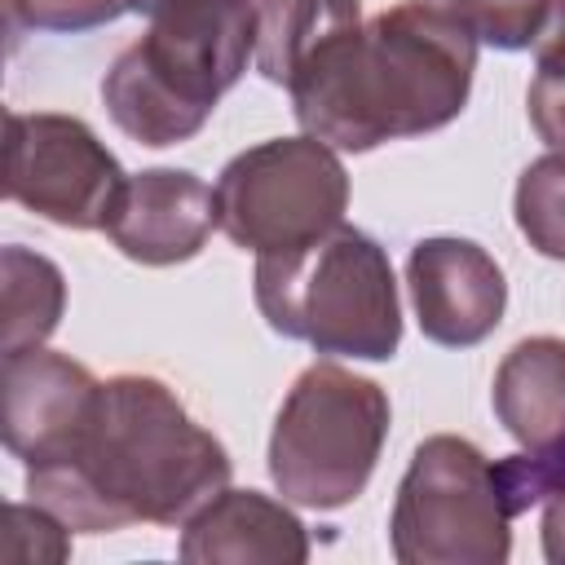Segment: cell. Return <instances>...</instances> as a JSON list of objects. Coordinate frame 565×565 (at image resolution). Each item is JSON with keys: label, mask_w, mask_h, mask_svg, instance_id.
Here are the masks:
<instances>
[{"label": "cell", "mask_w": 565, "mask_h": 565, "mask_svg": "<svg viewBox=\"0 0 565 565\" xmlns=\"http://www.w3.org/2000/svg\"><path fill=\"white\" fill-rule=\"evenodd\" d=\"M97 384L102 380H93L88 366L71 362L66 353H49V349L9 353L0 371L4 446L26 468L53 463L75 441Z\"/></svg>", "instance_id": "obj_10"}, {"label": "cell", "mask_w": 565, "mask_h": 565, "mask_svg": "<svg viewBox=\"0 0 565 565\" xmlns=\"http://www.w3.org/2000/svg\"><path fill=\"white\" fill-rule=\"evenodd\" d=\"M477 31L446 0H402L327 40L287 84L300 128L371 150L446 128L472 88Z\"/></svg>", "instance_id": "obj_2"}, {"label": "cell", "mask_w": 565, "mask_h": 565, "mask_svg": "<svg viewBox=\"0 0 565 565\" xmlns=\"http://www.w3.org/2000/svg\"><path fill=\"white\" fill-rule=\"evenodd\" d=\"M4 282H0V349L9 353H26L40 349L66 305V287L53 260L26 252V247H4V265H0Z\"/></svg>", "instance_id": "obj_15"}, {"label": "cell", "mask_w": 565, "mask_h": 565, "mask_svg": "<svg viewBox=\"0 0 565 565\" xmlns=\"http://www.w3.org/2000/svg\"><path fill=\"white\" fill-rule=\"evenodd\" d=\"M388 397L375 380L335 362H313L296 375L269 437V477L300 508L353 503L384 450Z\"/></svg>", "instance_id": "obj_5"}, {"label": "cell", "mask_w": 565, "mask_h": 565, "mask_svg": "<svg viewBox=\"0 0 565 565\" xmlns=\"http://www.w3.org/2000/svg\"><path fill=\"white\" fill-rule=\"evenodd\" d=\"M516 225L534 252L565 260V150H552L521 172Z\"/></svg>", "instance_id": "obj_17"}, {"label": "cell", "mask_w": 565, "mask_h": 565, "mask_svg": "<svg viewBox=\"0 0 565 565\" xmlns=\"http://www.w3.org/2000/svg\"><path fill=\"white\" fill-rule=\"evenodd\" d=\"M150 26L102 79L110 119L141 146L194 137L256 57L260 0H154Z\"/></svg>", "instance_id": "obj_3"}, {"label": "cell", "mask_w": 565, "mask_h": 565, "mask_svg": "<svg viewBox=\"0 0 565 565\" xmlns=\"http://www.w3.org/2000/svg\"><path fill=\"white\" fill-rule=\"evenodd\" d=\"M446 4H455L472 22L477 40L494 49H530L552 9V0H446Z\"/></svg>", "instance_id": "obj_19"}, {"label": "cell", "mask_w": 565, "mask_h": 565, "mask_svg": "<svg viewBox=\"0 0 565 565\" xmlns=\"http://www.w3.org/2000/svg\"><path fill=\"white\" fill-rule=\"evenodd\" d=\"M150 4H154V0H137V13H146V9H150Z\"/></svg>", "instance_id": "obj_21"}, {"label": "cell", "mask_w": 565, "mask_h": 565, "mask_svg": "<svg viewBox=\"0 0 565 565\" xmlns=\"http://www.w3.org/2000/svg\"><path fill=\"white\" fill-rule=\"evenodd\" d=\"M225 486V446L154 375L97 384L75 441L53 463L26 468L31 503L79 534H110L137 521L185 525Z\"/></svg>", "instance_id": "obj_1"}, {"label": "cell", "mask_w": 565, "mask_h": 565, "mask_svg": "<svg viewBox=\"0 0 565 565\" xmlns=\"http://www.w3.org/2000/svg\"><path fill=\"white\" fill-rule=\"evenodd\" d=\"M406 287L415 300L419 331L433 344L468 349L481 344L508 305V282L494 256L468 238H424L411 247Z\"/></svg>", "instance_id": "obj_9"}, {"label": "cell", "mask_w": 565, "mask_h": 565, "mask_svg": "<svg viewBox=\"0 0 565 565\" xmlns=\"http://www.w3.org/2000/svg\"><path fill=\"white\" fill-rule=\"evenodd\" d=\"M9 13L35 31H88L137 13V0H9Z\"/></svg>", "instance_id": "obj_20"}, {"label": "cell", "mask_w": 565, "mask_h": 565, "mask_svg": "<svg viewBox=\"0 0 565 565\" xmlns=\"http://www.w3.org/2000/svg\"><path fill=\"white\" fill-rule=\"evenodd\" d=\"M349 172L318 137H274L234 154L216 181V225L243 252H291L340 225Z\"/></svg>", "instance_id": "obj_7"}, {"label": "cell", "mask_w": 565, "mask_h": 565, "mask_svg": "<svg viewBox=\"0 0 565 565\" xmlns=\"http://www.w3.org/2000/svg\"><path fill=\"white\" fill-rule=\"evenodd\" d=\"M106 238L141 265H177L203 252L207 234L216 230V190H207L194 172L181 168H150L124 181L110 216Z\"/></svg>", "instance_id": "obj_11"}, {"label": "cell", "mask_w": 565, "mask_h": 565, "mask_svg": "<svg viewBox=\"0 0 565 565\" xmlns=\"http://www.w3.org/2000/svg\"><path fill=\"white\" fill-rule=\"evenodd\" d=\"M490 472L508 521L543 512V556L565 565V433L543 450H521L490 463Z\"/></svg>", "instance_id": "obj_16"}, {"label": "cell", "mask_w": 565, "mask_h": 565, "mask_svg": "<svg viewBox=\"0 0 565 565\" xmlns=\"http://www.w3.org/2000/svg\"><path fill=\"white\" fill-rule=\"evenodd\" d=\"M181 561H269V565H300L309 561L305 525L260 490H221L207 508L185 521Z\"/></svg>", "instance_id": "obj_12"}, {"label": "cell", "mask_w": 565, "mask_h": 565, "mask_svg": "<svg viewBox=\"0 0 565 565\" xmlns=\"http://www.w3.org/2000/svg\"><path fill=\"white\" fill-rule=\"evenodd\" d=\"M256 305L274 331L318 353L384 362L402 344L388 252L344 221L291 252H265L256 260Z\"/></svg>", "instance_id": "obj_4"}, {"label": "cell", "mask_w": 565, "mask_h": 565, "mask_svg": "<svg viewBox=\"0 0 565 565\" xmlns=\"http://www.w3.org/2000/svg\"><path fill=\"white\" fill-rule=\"evenodd\" d=\"M494 415L525 450L565 433V340L534 335L508 349L494 371Z\"/></svg>", "instance_id": "obj_13"}, {"label": "cell", "mask_w": 565, "mask_h": 565, "mask_svg": "<svg viewBox=\"0 0 565 565\" xmlns=\"http://www.w3.org/2000/svg\"><path fill=\"white\" fill-rule=\"evenodd\" d=\"M525 106L534 132L552 150H565V0H552L547 22L534 40V79Z\"/></svg>", "instance_id": "obj_18"}, {"label": "cell", "mask_w": 565, "mask_h": 565, "mask_svg": "<svg viewBox=\"0 0 565 565\" xmlns=\"http://www.w3.org/2000/svg\"><path fill=\"white\" fill-rule=\"evenodd\" d=\"M362 22L358 0H260L256 66L269 84H291L296 71L340 31Z\"/></svg>", "instance_id": "obj_14"}, {"label": "cell", "mask_w": 565, "mask_h": 565, "mask_svg": "<svg viewBox=\"0 0 565 565\" xmlns=\"http://www.w3.org/2000/svg\"><path fill=\"white\" fill-rule=\"evenodd\" d=\"M124 181L119 159L84 119L57 110L4 115V199L66 230H102Z\"/></svg>", "instance_id": "obj_8"}, {"label": "cell", "mask_w": 565, "mask_h": 565, "mask_svg": "<svg viewBox=\"0 0 565 565\" xmlns=\"http://www.w3.org/2000/svg\"><path fill=\"white\" fill-rule=\"evenodd\" d=\"M388 530L402 565H503L512 552L490 459L450 433L415 446Z\"/></svg>", "instance_id": "obj_6"}]
</instances>
